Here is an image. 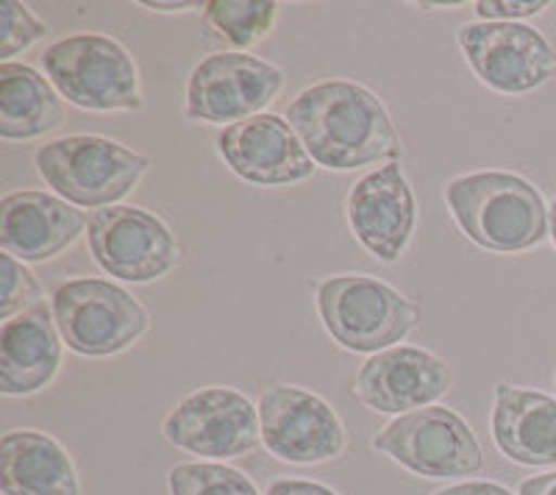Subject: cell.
I'll return each mask as SVG.
<instances>
[{"mask_svg": "<svg viewBox=\"0 0 556 495\" xmlns=\"http://www.w3.org/2000/svg\"><path fill=\"white\" fill-rule=\"evenodd\" d=\"M45 76L59 96L87 112H137L142 87L131 53L103 34H76L45 48Z\"/></svg>", "mask_w": 556, "mask_h": 495, "instance_id": "obj_4", "label": "cell"}, {"mask_svg": "<svg viewBox=\"0 0 556 495\" xmlns=\"http://www.w3.org/2000/svg\"><path fill=\"white\" fill-rule=\"evenodd\" d=\"M62 343L48 304L7 320L0 329V393L34 395L48 388L62 365Z\"/></svg>", "mask_w": 556, "mask_h": 495, "instance_id": "obj_17", "label": "cell"}, {"mask_svg": "<svg viewBox=\"0 0 556 495\" xmlns=\"http://www.w3.org/2000/svg\"><path fill=\"white\" fill-rule=\"evenodd\" d=\"M167 443L187 454L231 459L262 443L260 407L231 388H203L181 398L162 426Z\"/></svg>", "mask_w": 556, "mask_h": 495, "instance_id": "obj_10", "label": "cell"}, {"mask_svg": "<svg viewBox=\"0 0 556 495\" xmlns=\"http://www.w3.org/2000/svg\"><path fill=\"white\" fill-rule=\"evenodd\" d=\"M142 7L153 9V12H187V9H203V3H142Z\"/></svg>", "mask_w": 556, "mask_h": 495, "instance_id": "obj_29", "label": "cell"}, {"mask_svg": "<svg viewBox=\"0 0 556 495\" xmlns=\"http://www.w3.org/2000/svg\"><path fill=\"white\" fill-rule=\"evenodd\" d=\"M45 34H48V26L26 3H17V0L0 3V59L3 62H9L14 53L31 48Z\"/></svg>", "mask_w": 556, "mask_h": 495, "instance_id": "obj_24", "label": "cell"}, {"mask_svg": "<svg viewBox=\"0 0 556 495\" xmlns=\"http://www.w3.org/2000/svg\"><path fill=\"white\" fill-rule=\"evenodd\" d=\"M0 270H3V290H0V318H3V323L45 304L42 284L28 270L26 262L14 259L12 254L3 251L0 254Z\"/></svg>", "mask_w": 556, "mask_h": 495, "instance_id": "obj_23", "label": "cell"}, {"mask_svg": "<svg viewBox=\"0 0 556 495\" xmlns=\"http://www.w3.org/2000/svg\"><path fill=\"white\" fill-rule=\"evenodd\" d=\"M262 443L273 457L292 465L331 462L345 452L340 415L309 390L276 384L260 398Z\"/></svg>", "mask_w": 556, "mask_h": 495, "instance_id": "obj_12", "label": "cell"}, {"mask_svg": "<svg viewBox=\"0 0 556 495\" xmlns=\"http://www.w3.org/2000/svg\"><path fill=\"white\" fill-rule=\"evenodd\" d=\"M285 87V73L251 53L226 51L203 59L187 81V117L235 126L262 115Z\"/></svg>", "mask_w": 556, "mask_h": 495, "instance_id": "obj_9", "label": "cell"}, {"mask_svg": "<svg viewBox=\"0 0 556 495\" xmlns=\"http://www.w3.org/2000/svg\"><path fill=\"white\" fill-rule=\"evenodd\" d=\"M51 309L67 348L81 356L121 354L151 326L131 292L103 279L64 281L53 292Z\"/></svg>", "mask_w": 556, "mask_h": 495, "instance_id": "obj_6", "label": "cell"}, {"mask_svg": "<svg viewBox=\"0 0 556 495\" xmlns=\"http://www.w3.org/2000/svg\"><path fill=\"white\" fill-rule=\"evenodd\" d=\"M170 495H260L237 468L215 462L176 465L167 477Z\"/></svg>", "mask_w": 556, "mask_h": 495, "instance_id": "obj_22", "label": "cell"}, {"mask_svg": "<svg viewBox=\"0 0 556 495\" xmlns=\"http://www.w3.org/2000/svg\"><path fill=\"white\" fill-rule=\"evenodd\" d=\"M434 495H513V493L495 482H465V484H454V487L437 490Z\"/></svg>", "mask_w": 556, "mask_h": 495, "instance_id": "obj_27", "label": "cell"}, {"mask_svg": "<svg viewBox=\"0 0 556 495\" xmlns=\"http://www.w3.org/2000/svg\"><path fill=\"white\" fill-rule=\"evenodd\" d=\"M3 495H81L76 465L53 437L14 429L0 440Z\"/></svg>", "mask_w": 556, "mask_h": 495, "instance_id": "obj_19", "label": "cell"}, {"mask_svg": "<svg viewBox=\"0 0 556 495\" xmlns=\"http://www.w3.org/2000/svg\"><path fill=\"white\" fill-rule=\"evenodd\" d=\"M518 495H556V473L526 479V482L520 484Z\"/></svg>", "mask_w": 556, "mask_h": 495, "instance_id": "obj_28", "label": "cell"}, {"mask_svg": "<svg viewBox=\"0 0 556 495\" xmlns=\"http://www.w3.org/2000/svg\"><path fill=\"white\" fill-rule=\"evenodd\" d=\"M445 201L476 245L493 254H520L548 234V210L540 190L515 173L481 170L454 178Z\"/></svg>", "mask_w": 556, "mask_h": 495, "instance_id": "obj_2", "label": "cell"}, {"mask_svg": "<svg viewBox=\"0 0 556 495\" xmlns=\"http://www.w3.org/2000/svg\"><path fill=\"white\" fill-rule=\"evenodd\" d=\"M451 390L445 359L415 345H395L362 365L354 395L367 409L384 415H409L434 407Z\"/></svg>", "mask_w": 556, "mask_h": 495, "instance_id": "obj_13", "label": "cell"}, {"mask_svg": "<svg viewBox=\"0 0 556 495\" xmlns=\"http://www.w3.org/2000/svg\"><path fill=\"white\" fill-rule=\"evenodd\" d=\"M374 452L384 454L415 477L456 479L473 477L484 465V454L470 429L454 409L426 407L399 415L374 437Z\"/></svg>", "mask_w": 556, "mask_h": 495, "instance_id": "obj_7", "label": "cell"}, {"mask_svg": "<svg viewBox=\"0 0 556 495\" xmlns=\"http://www.w3.org/2000/svg\"><path fill=\"white\" fill-rule=\"evenodd\" d=\"M348 223L356 240L381 262H399L412 240L417 220L415 192L401 165L379 167L348 192Z\"/></svg>", "mask_w": 556, "mask_h": 495, "instance_id": "obj_15", "label": "cell"}, {"mask_svg": "<svg viewBox=\"0 0 556 495\" xmlns=\"http://www.w3.org/2000/svg\"><path fill=\"white\" fill-rule=\"evenodd\" d=\"M278 17V3L273 0H212L203 3V23L226 45L248 51L270 34Z\"/></svg>", "mask_w": 556, "mask_h": 495, "instance_id": "obj_21", "label": "cell"}, {"mask_svg": "<svg viewBox=\"0 0 556 495\" xmlns=\"http://www.w3.org/2000/svg\"><path fill=\"white\" fill-rule=\"evenodd\" d=\"M548 9V0H526V3H509V0H481L476 3V14L486 23H515L518 17H534Z\"/></svg>", "mask_w": 556, "mask_h": 495, "instance_id": "obj_25", "label": "cell"}, {"mask_svg": "<svg viewBox=\"0 0 556 495\" xmlns=\"http://www.w3.org/2000/svg\"><path fill=\"white\" fill-rule=\"evenodd\" d=\"M89 251L109 276L148 284L167 276L181 248L162 217L139 206H106L89 215Z\"/></svg>", "mask_w": 556, "mask_h": 495, "instance_id": "obj_8", "label": "cell"}, {"mask_svg": "<svg viewBox=\"0 0 556 495\" xmlns=\"http://www.w3.org/2000/svg\"><path fill=\"white\" fill-rule=\"evenodd\" d=\"M267 495H337L334 490L323 487L317 482H304V479H278L267 487Z\"/></svg>", "mask_w": 556, "mask_h": 495, "instance_id": "obj_26", "label": "cell"}, {"mask_svg": "<svg viewBox=\"0 0 556 495\" xmlns=\"http://www.w3.org/2000/svg\"><path fill=\"white\" fill-rule=\"evenodd\" d=\"M317 312L337 343L356 354L395 348L420 323L415 301L370 276H331L317 284Z\"/></svg>", "mask_w": 556, "mask_h": 495, "instance_id": "obj_5", "label": "cell"}, {"mask_svg": "<svg viewBox=\"0 0 556 495\" xmlns=\"http://www.w3.org/2000/svg\"><path fill=\"white\" fill-rule=\"evenodd\" d=\"M34 165L45 185L53 187L67 204L98 212L123 201L142 181L151 160L106 137L76 134L45 142Z\"/></svg>", "mask_w": 556, "mask_h": 495, "instance_id": "obj_3", "label": "cell"}, {"mask_svg": "<svg viewBox=\"0 0 556 495\" xmlns=\"http://www.w3.org/2000/svg\"><path fill=\"white\" fill-rule=\"evenodd\" d=\"M87 226L84 212L51 192H9L0 201V248L20 262H48L64 254Z\"/></svg>", "mask_w": 556, "mask_h": 495, "instance_id": "obj_16", "label": "cell"}, {"mask_svg": "<svg viewBox=\"0 0 556 495\" xmlns=\"http://www.w3.org/2000/svg\"><path fill=\"white\" fill-rule=\"evenodd\" d=\"M493 440L498 452L518 465H556V398L538 390L495 384Z\"/></svg>", "mask_w": 556, "mask_h": 495, "instance_id": "obj_18", "label": "cell"}, {"mask_svg": "<svg viewBox=\"0 0 556 495\" xmlns=\"http://www.w3.org/2000/svg\"><path fill=\"white\" fill-rule=\"evenodd\" d=\"M551 237H554V245H556V201L551 206Z\"/></svg>", "mask_w": 556, "mask_h": 495, "instance_id": "obj_30", "label": "cell"}, {"mask_svg": "<svg viewBox=\"0 0 556 495\" xmlns=\"http://www.w3.org/2000/svg\"><path fill=\"white\" fill-rule=\"evenodd\" d=\"M287 123L326 170H356L401 156L390 112L362 84H312L287 106Z\"/></svg>", "mask_w": 556, "mask_h": 495, "instance_id": "obj_1", "label": "cell"}, {"mask_svg": "<svg viewBox=\"0 0 556 495\" xmlns=\"http://www.w3.org/2000/svg\"><path fill=\"white\" fill-rule=\"evenodd\" d=\"M459 48L481 84L504 96H523L556 76V53L538 28L523 23H470Z\"/></svg>", "mask_w": 556, "mask_h": 495, "instance_id": "obj_11", "label": "cell"}, {"mask_svg": "<svg viewBox=\"0 0 556 495\" xmlns=\"http://www.w3.org/2000/svg\"><path fill=\"white\" fill-rule=\"evenodd\" d=\"M217 153L237 176L260 187L295 185L315 170L304 142L278 115H256L226 126L217 137Z\"/></svg>", "mask_w": 556, "mask_h": 495, "instance_id": "obj_14", "label": "cell"}, {"mask_svg": "<svg viewBox=\"0 0 556 495\" xmlns=\"http://www.w3.org/2000/svg\"><path fill=\"white\" fill-rule=\"evenodd\" d=\"M64 106L56 89L28 64H0V137L9 142L37 140L56 131Z\"/></svg>", "mask_w": 556, "mask_h": 495, "instance_id": "obj_20", "label": "cell"}]
</instances>
